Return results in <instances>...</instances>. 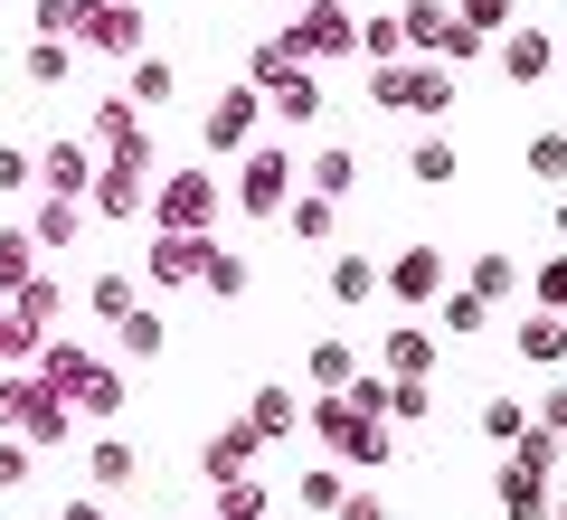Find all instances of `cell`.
Wrapping results in <instances>:
<instances>
[{"label":"cell","instance_id":"obj_42","mask_svg":"<svg viewBox=\"0 0 567 520\" xmlns=\"http://www.w3.org/2000/svg\"><path fill=\"white\" fill-rule=\"evenodd\" d=\"M85 473H95L104 492H114V482H133V445H123V436H104L95 455H85Z\"/></svg>","mask_w":567,"mask_h":520},{"label":"cell","instance_id":"obj_8","mask_svg":"<svg viewBox=\"0 0 567 520\" xmlns=\"http://www.w3.org/2000/svg\"><path fill=\"white\" fill-rule=\"evenodd\" d=\"M293 39H303V67H312V58H350V39H360V29H350L341 0H312L303 20H293Z\"/></svg>","mask_w":567,"mask_h":520},{"label":"cell","instance_id":"obj_24","mask_svg":"<svg viewBox=\"0 0 567 520\" xmlns=\"http://www.w3.org/2000/svg\"><path fill=\"white\" fill-rule=\"evenodd\" d=\"M246 275H256V265H246L237 246H208V256H199V284H208L218 303H237V294H246Z\"/></svg>","mask_w":567,"mask_h":520},{"label":"cell","instance_id":"obj_35","mask_svg":"<svg viewBox=\"0 0 567 520\" xmlns=\"http://www.w3.org/2000/svg\"><path fill=\"white\" fill-rule=\"evenodd\" d=\"M76 227H85V218H76V200H48L39 218H29V246H76Z\"/></svg>","mask_w":567,"mask_h":520},{"label":"cell","instance_id":"obj_52","mask_svg":"<svg viewBox=\"0 0 567 520\" xmlns=\"http://www.w3.org/2000/svg\"><path fill=\"white\" fill-rule=\"evenodd\" d=\"M58 520H104V511H95V501H66V511H58Z\"/></svg>","mask_w":567,"mask_h":520},{"label":"cell","instance_id":"obj_2","mask_svg":"<svg viewBox=\"0 0 567 520\" xmlns=\"http://www.w3.org/2000/svg\"><path fill=\"white\" fill-rule=\"evenodd\" d=\"M208 218H218V171H208V161L171 171V181H162V200H152V227H162V237H199Z\"/></svg>","mask_w":567,"mask_h":520},{"label":"cell","instance_id":"obj_36","mask_svg":"<svg viewBox=\"0 0 567 520\" xmlns=\"http://www.w3.org/2000/svg\"><path fill=\"white\" fill-rule=\"evenodd\" d=\"M483 436H492V445L511 455V445L529 436V407H520V398H483Z\"/></svg>","mask_w":567,"mask_h":520},{"label":"cell","instance_id":"obj_26","mask_svg":"<svg viewBox=\"0 0 567 520\" xmlns=\"http://www.w3.org/2000/svg\"><path fill=\"white\" fill-rule=\"evenodd\" d=\"M265 501H275V492H265L256 473H237V482H218V501H208V520H265Z\"/></svg>","mask_w":567,"mask_h":520},{"label":"cell","instance_id":"obj_5","mask_svg":"<svg viewBox=\"0 0 567 520\" xmlns=\"http://www.w3.org/2000/svg\"><path fill=\"white\" fill-rule=\"evenodd\" d=\"M284 190H293V161H284V152H246V171H237V208H246V218H275Z\"/></svg>","mask_w":567,"mask_h":520},{"label":"cell","instance_id":"obj_47","mask_svg":"<svg viewBox=\"0 0 567 520\" xmlns=\"http://www.w3.org/2000/svg\"><path fill=\"white\" fill-rule=\"evenodd\" d=\"M29 473H39V455H29V445H0V492H20Z\"/></svg>","mask_w":567,"mask_h":520},{"label":"cell","instance_id":"obj_37","mask_svg":"<svg viewBox=\"0 0 567 520\" xmlns=\"http://www.w3.org/2000/svg\"><path fill=\"white\" fill-rule=\"evenodd\" d=\"M29 265H39V246H29V227H0V294H20Z\"/></svg>","mask_w":567,"mask_h":520},{"label":"cell","instance_id":"obj_39","mask_svg":"<svg viewBox=\"0 0 567 520\" xmlns=\"http://www.w3.org/2000/svg\"><path fill=\"white\" fill-rule=\"evenodd\" d=\"M284 227H293L303 246H322L331 227H341V208H331V200H293V208H284Z\"/></svg>","mask_w":567,"mask_h":520},{"label":"cell","instance_id":"obj_38","mask_svg":"<svg viewBox=\"0 0 567 520\" xmlns=\"http://www.w3.org/2000/svg\"><path fill=\"white\" fill-rule=\"evenodd\" d=\"M275 123H322V85H312V77L275 85Z\"/></svg>","mask_w":567,"mask_h":520},{"label":"cell","instance_id":"obj_9","mask_svg":"<svg viewBox=\"0 0 567 520\" xmlns=\"http://www.w3.org/2000/svg\"><path fill=\"white\" fill-rule=\"evenodd\" d=\"M85 181H95V152H85V142H48L39 152V190L48 200H76Z\"/></svg>","mask_w":567,"mask_h":520},{"label":"cell","instance_id":"obj_14","mask_svg":"<svg viewBox=\"0 0 567 520\" xmlns=\"http://www.w3.org/2000/svg\"><path fill=\"white\" fill-rule=\"evenodd\" d=\"M114 350H123V360H162V350H171V322H162V313H142V303H133V313L114 322Z\"/></svg>","mask_w":567,"mask_h":520},{"label":"cell","instance_id":"obj_46","mask_svg":"<svg viewBox=\"0 0 567 520\" xmlns=\"http://www.w3.org/2000/svg\"><path fill=\"white\" fill-rule=\"evenodd\" d=\"M85 20V0H39V39H66Z\"/></svg>","mask_w":567,"mask_h":520},{"label":"cell","instance_id":"obj_17","mask_svg":"<svg viewBox=\"0 0 567 520\" xmlns=\"http://www.w3.org/2000/svg\"><path fill=\"white\" fill-rule=\"evenodd\" d=\"M76 39H95L104 58H133V39H142V20H133V10H85V20H76Z\"/></svg>","mask_w":567,"mask_h":520},{"label":"cell","instance_id":"obj_44","mask_svg":"<svg viewBox=\"0 0 567 520\" xmlns=\"http://www.w3.org/2000/svg\"><path fill=\"white\" fill-rule=\"evenodd\" d=\"M454 29H464V39H483V29H502V39H511V0H464V20H454Z\"/></svg>","mask_w":567,"mask_h":520},{"label":"cell","instance_id":"obj_54","mask_svg":"<svg viewBox=\"0 0 567 520\" xmlns=\"http://www.w3.org/2000/svg\"><path fill=\"white\" fill-rule=\"evenodd\" d=\"M548 520H567V501H558V511H548Z\"/></svg>","mask_w":567,"mask_h":520},{"label":"cell","instance_id":"obj_31","mask_svg":"<svg viewBox=\"0 0 567 520\" xmlns=\"http://www.w3.org/2000/svg\"><path fill=\"white\" fill-rule=\"evenodd\" d=\"M379 417H398V426H425V417H435V388H425V379H388V407H379Z\"/></svg>","mask_w":567,"mask_h":520},{"label":"cell","instance_id":"obj_7","mask_svg":"<svg viewBox=\"0 0 567 520\" xmlns=\"http://www.w3.org/2000/svg\"><path fill=\"white\" fill-rule=\"evenodd\" d=\"M502 77H511V85H539V77H558V39H548L539 20H520V29L502 39Z\"/></svg>","mask_w":567,"mask_h":520},{"label":"cell","instance_id":"obj_25","mask_svg":"<svg viewBox=\"0 0 567 520\" xmlns=\"http://www.w3.org/2000/svg\"><path fill=\"white\" fill-rule=\"evenodd\" d=\"M85 303H95L104 322H123V313H133V303H142V275H123V265H104V275L85 284Z\"/></svg>","mask_w":567,"mask_h":520},{"label":"cell","instance_id":"obj_34","mask_svg":"<svg viewBox=\"0 0 567 520\" xmlns=\"http://www.w3.org/2000/svg\"><path fill=\"white\" fill-rule=\"evenodd\" d=\"M95 218H142V171H114V181H95Z\"/></svg>","mask_w":567,"mask_h":520},{"label":"cell","instance_id":"obj_49","mask_svg":"<svg viewBox=\"0 0 567 520\" xmlns=\"http://www.w3.org/2000/svg\"><path fill=\"white\" fill-rule=\"evenodd\" d=\"M529 426H548V436H567V379H558V388L539 398V417H529Z\"/></svg>","mask_w":567,"mask_h":520},{"label":"cell","instance_id":"obj_33","mask_svg":"<svg viewBox=\"0 0 567 520\" xmlns=\"http://www.w3.org/2000/svg\"><path fill=\"white\" fill-rule=\"evenodd\" d=\"M341 501H350V473H341V463H312V473H303V520L312 511H341Z\"/></svg>","mask_w":567,"mask_h":520},{"label":"cell","instance_id":"obj_22","mask_svg":"<svg viewBox=\"0 0 567 520\" xmlns=\"http://www.w3.org/2000/svg\"><path fill=\"white\" fill-rule=\"evenodd\" d=\"M406 171H416V181H425V190H445V181H454V171H464V152H454V133H425V142H416V152H406Z\"/></svg>","mask_w":567,"mask_h":520},{"label":"cell","instance_id":"obj_29","mask_svg":"<svg viewBox=\"0 0 567 520\" xmlns=\"http://www.w3.org/2000/svg\"><path fill=\"white\" fill-rule=\"evenodd\" d=\"M435 322H445V332L464 340V332H483V322H492V303H473L464 284H445V294H435Z\"/></svg>","mask_w":567,"mask_h":520},{"label":"cell","instance_id":"obj_6","mask_svg":"<svg viewBox=\"0 0 567 520\" xmlns=\"http://www.w3.org/2000/svg\"><path fill=\"white\" fill-rule=\"evenodd\" d=\"M379 284H388V294L406 303V313H416V303H435V294H445V246H406V256L388 265Z\"/></svg>","mask_w":567,"mask_h":520},{"label":"cell","instance_id":"obj_4","mask_svg":"<svg viewBox=\"0 0 567 520\" xmlns=\"http://www.w3.org/2000/svg\"><path fill=\"white\" fill-rule=\"evenodd\" d=\"M256 114H265V95H256V85H227V95L208 104V123H199V152H208V161L246 152V142H256Z\"/></svg>","mask_w":567,"mask_h":520},{"label":"cell","instance_id":"obj_19","mask_svg":"<svg viewBox=\"0 0 567 520\" xmlns=\"http://www.w3.org/2000/svg\"><path fill=\"white\" fill-rule=\"evenodd\" d=\"M464 294H473V303H511V294H520V265H511L502 246H492V256H473V275H464Z\"/></svg>","mask_w":567,"mask_h":520},{"label":"cell","instance_id":"obj_13","mask_svg":"<svg viewBox=\"0 0 567 520\" xmlns=\"http://www.w3.org/2000/svg\"><path fill=\"white\" fill-rule=\"evenodd\" d=\"M199 463H208V482H237L246 463H256V426H218V436L199 445Z\"/></svg>","mask_w":567,"mask_h":520},{"label":"cell","instance_id":"obj_1","mask_svg":"<svg viewBox=\"0 0 567 520\" xmlns=\"http://www.w3.org/2000/svg\"><path fill=\"white\" fill-rule=\"evenodd\" d=\"M0 426H20L29 455H39V445H66V436H76L66 398H58V388H39V379H0Z\"/></svg>","mask_w":567,"mask_h":520},{"label":"cell","instance_id":"obj_53","mask_svg":"<svg viewBox=\"0 0 567 520\" xmlns=\"http://www.w3.org/2000/svg\"><path fill=\"white\" fill-rule=\"evenodd\" d=\"M558 237H567V200H558Z\"/></svg>","mask_w":567,"mask_h":520},{"label":"cell","instance_id":"obj_40","mask_svg":"<svg viewBox=\"0 0 567 520\" xmlns=\"http://www.w3.org/2000/svg\"><path fill=\"white\" fill-rule=\"evenodd\" d=\"M66 77H76V48H66V39H39V48H29V85H66Z\"/></svg>","mask_w":567,"mask_h":520},{"label":"cell","instance_id":"obj_10","mask_svg":"<svg viewBox=\"0 0 567 520\" xmlns=\"http://www.w3.org/2000/svg\"><path fill=\"white\" fill-rule=\"evenodd\" d=\"M398 369V379H435V332H416V322H398V332L379 340V379Z\"/></svg>","mask_w":567,"mask_h":520},{"label":"cell","instance_id":"obj_41","mask_svg":"<svg viewBox=\"0 0 567 520\" xmlns=\"http://www.w3.org/2000/svg\"><path fill=\"white\" fill-rule=\"evenodd\" d=\"M360 48H369L379 67H398V58H406V29L388 20V10H369V20H360Z\"/></svg>","mask_w":567,"mask_h":520},{"label":"cell","instance_id":"obj_50","mask_svg":"<svg viewBox=\"0 0 567 520\" xmlns=\"http://www.w3.org/2000/svg\"><path fill=\"white\" fill-rule=\"evenodd\" d=\"M331 520H388V501H379V492H350V501H341Z\"/></svg>","mask_w":567,"mask_h":520},{"label":"cell","instance_id":"obj_48","mask_svg":"<svg viewBox=\"0 0 567 520\" xmlns=\"http://www.w3.org/2000/svg\"><path fill=\"white\" fill-rule=\"evenodd\" d=\"M29 181H39V161H29V152H10V142H0V190H29Z\"/></svg>","mask_w":567,"mask_h":520},{"label":"cell","instance_id":"obj_30","mask_svg":"<svg viewBox=\"0 0 567 520\" xmlns=\"http://www.w3.org/2000/svg\"><path fill=\"white\" fill-rule=\"evenodd\" d=\"M379 294V265L369 256H331V303H369Z\"/></svg>","mask_w":567,"mask_h":520},{"label":"cell","instance_id":"obj_51","mask_svg":"<svg viewBox=\"0 0 567 520\" xmlns=\"http://www.w3.org/2000/svg\"><path fill=\"white\" fill-rule=\"evenodd\" d=\"M29 350H39V340H29V332H20V322L0 313V360H29Z\"/></svg>","mask_w":567,"mask_h":520},{"label":"cell","instance_id":"obj_18","mask_svg":"<svg viewBox=\"0 0 567 520\" xmlns=\"http://www.w3.org/2000/svg\"><path fill=\"white\" fill-rule=\"evenodd\" d=\"M520 360H529V369H558V360H567V322H558V313H529V322H520Z\"/></svg>","mask_w":567,"mask_h":520},{"label":"cell","instance_id":"obj_43","mask_svg":"<svg viewBox=\"0 0 567 520\" xmlns=\"http://www.w3.org/2000/svg\"><path fill=\"white\" fill-rule=\"evenodd\" d=\"M529 303H539V313H567V256H548L539 275H529Z\"/></svg>","mask_w":567,"mask_h":520},{"label":"cell","instance_id":"obj_55","mask_svg":"<svg viewBox=\"0 0 567 520\" xmlns=\"http://www.w3.org/2000/svg\"><path fill=\"white\" fill-rule=\"evenodd\" d=\"M293 10H312V0H293Z\"/></svg>","mask_w":567,"mask_h":520},{"label":"cell","instance_id":"obj_28","mask_svg":"<svg viewBox=\"0 0 567 520\" xmlns=\"http://www.w3.org/2000/svg\"><path fill=\"white\" fill-rule=\"evenodd\" d=\"M10 303H20V313H10V322H20L29 340H39L48 322H58V284H48V275H29V284H20V294H10Z\"/></svg>","mask_w":567,"mask_h":520},{"label":"cell","instance_id":"obj_12","mask_svg":"<svg viewBox=\"0 0 567 520\" xmlns=\"http://www.w3.org/2000/svg\"><path fill=\"white\" fill-rule=\"evenodd\" d=\"M58 398H66V417H76V407H85V417H114V407H123V379H114L104 360H76V379H66Z\"/></svg>","mask_w":567,"mask_h":520},{"label":"cell","instance_id":"obj_3","mask_svg":"<svg viewBox=\"0 0 567 520\" xmlns=\"http://www.w3.org/2000/svg\"><path fill=\"white\" fill-rule=\"evenodd\" d=\"M312 426H322V445H331L341 463H388V426H379V417H360V407L322 398V407H312Z\"/></svg>","mask_w":567,"mask_h":520},{"label":"cell","instance_id":"obj_23","mask_svg":"<svg viewBox=\"0 0 567 520\" xmlns=\"http://www.w3.org/2000/svg\"><path fill=\"white\" fill-rule=\"evenodd\" d=\"M303 369H312V388H331V398H341V388L360 379V350H350V340H312Z\"/></svg>","mask_w":567,"mask_h":520},{"label":"cell","instance_id":"obj_27","mask_svg":"<svg viewBox=\"0 0 567 520\" xmlns=\"http://www.w3.org/2000/svg\"><path fill=\"white\" fill-rule=\"evenodd\" d=\"M350 181H360V161H350V142H322V152H312V200H341Z\"/></svg>","mask_w":567,"mask_h":520},{"label":"cell","instance_id":"obj_32","mask_svg":"<svg viewBox=\"0 0 567 520\" xmlns=\"http://www.w3.org/2000/svg\"><path fill=\"white\" fill-rule=\"evenodd\" d=\"M558 455H567V436H548V426H529V436L511 445V463H520V473H539V482L558 473Z\"/></svg>","mask_w":567,"mask_h":520},{"label":"cell","instance_id":"obj_45","mask_svg":"<svg viewBox=\"0 0 567 520\" xmlns=\"http://www.w3.org/2000/svg\"><path fill=\"white\" fill-rule=\"evenodd\" d=\"M529 171L539 181H567V133H529Z\"/></svg>","mask_w":567,"mask_h":520},{"label":"cell","instance_id":"obj_16","mask_svg":"<svg viewBox=\"0 0 567 520\" xmlns=\"http://www.w3.org/2000/svg\"><path fill=\"white\" fill-rule=\"evenodd\" d=\"M558 501H548L539 473H520V463H502V520H548Z\"/></svg>","mask_w":567,"mask_h":520},{"label":"cell","instance_id":"obj_20","mask_svg":"<svg viewBox=\"0 0 567 520\" xmlns=\"http://www.w3.org/2000/svg\"><path fill=\"white\" fill-rule=\"evenodd\" d=\"M199 237H152V284H199Z\"/></svg>","mask_w":567,"mask_h":520},{"label":"cell","instance_id":"obj_15","mask_svg":"<svg viewBox=\"0 0 567 520\" xmlns=\"http://www.w3.org/2000/svg\"><path fill=\"white\" fill-rule=\"evenodd\" d=\"M171 95H181V77H171V58H133V67H123V104H152V114H162Z\"/></svg>","mask_w":567,"mask_h":520},{"label":"cell","instance_id":"obj_11","mask_svg":"<svg viewBox=\"0 0 567 520\" xmlns=\"http://www.w3.org/2000/svg\"><path fill=\"white\" fill-rule=\"evenodd\" d=\"M246 426H256V445H284L293 426H303V388H256V407H246Z\"/></svg>","mask_w":567,"mask_h":520},{"label":"cell","instance_id":"obj_21","mask_svg":"<svg viewBox=\"0 0 567 520\" xmlns=\"http://www.w3.org/2000/svg\"><path fill=\"white\" fill-rule=\"evenodd\" d=\"M406 48H425V58H445V39H454V10H445V0H416V10H406Z\"/></svg>","mask_w":567,"mask_h":520}]
</instances>
